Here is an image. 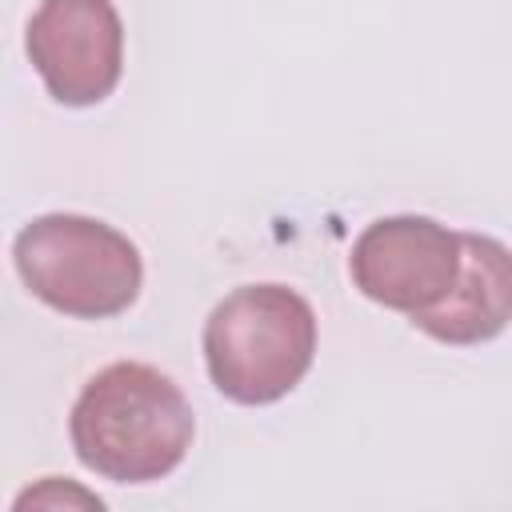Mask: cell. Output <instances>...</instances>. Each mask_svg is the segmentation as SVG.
Segmentation results:
<instances>
[{
    "instance_id": "6da1fadb",
    "label": "cell",
    "mask_w": 512,
    "mask_h": 512,
    "mask_svg": "<svg viewBox=\"0 0 512 512\" xmlns=\"http://www.w3.org/2000/svg\"><path fill=\"white\" fill-rule=\"evenodd\" d=\"M68 436L88 472L112 484H152L188 456L196 416L172 376L140 360H116L80 388Z\"/></svg>"
},
{
    "instance_id": "7a4b0ae2",
    "label": "cell",
    "mask_w": 512,
    "mask_h": 512,
    "mask_svg": "<svg viewBox=\"0 0 512 512\" xmlns=\"http://www.w3.org/2000/svg\"><path fill=\"white\" fill-rule=\"evenodd\" d=\"M316 356V312L288 284L232 288L204 320V364L232 404H276Z\"/></svg>"
},
{
    "instance_id": "3957f363",
    "label": "cell",
    "mask_w": 512,
    "mask_h": 512,
    "mask_svg": "<svg viewBox=\"0 0 512 512\" xmlns=\"http://www.w3.org/2000/svg\"><path fill=\"white\" fill-rule=\"evenodd\" d=\"M24 288L76 320H108L132 308L144 284L140 248L112 224L80 212H44L12 240Z\"/></svg>"
},
{
    "instance_id": "277c9868",
    "label": "cell",
    "mask_w": 512,
    "mask_h": 512,
    "mask_svg": "<svg viewBox=\"0 0 512 512\" xmlns=\"http://www.w3.org/2000/svg\"><path fill=\"white\" fill-rule=\"evenodd\" d=\"M352 284L392 312H428L460 280V232L432 216L400 212L372 220L348 252Z\"/></svg>"
},
{
    "instance_id": "5b68a950",
    "label": "cell",
    "mask_w": 512,
    "mask_h": 512,
    "mask_svg": "<svg viewBox=\"0 0 512 512\" xmlns=\"http://www.w3.org/2000/svg\"><path fill=\"white\" fill-rule=\"evenodd\" d=\"M24 48L48 96L64 108L100 104L124 72V24L112 0H40Z\"/></svg>"
},
{
    "instance_id": "8992f818",
    "label": "cell",
    "mask_w": 512,
    "mask_h": 512,
    "mask_svg": "<svg viewBox=\"0 0 512 512\" xmlns=\"http://www.w3.org/2000/svg\"><path fill=\"white\" fill-rule=\"evenodd\" d=\"M412 324L440 344H484L512 324V252L484 232H460V280Z\"/></svg>"
},
{
    "instance_id": "52a82bcc",
    "label": "cell",
    "mask_w": 512,
    "mask_h": 512,
    "mask_svg": "<svg viewBox=\"0 0 512 512\" xmlns=\"http://www.w3.org/2000/svg\"><path fill=\"white\" fill-rule=\"evenodd\" d=\"M60 500H80V504H88V508H104V500L92 496V492H84V488L64 484V492H60V480H56V476H48L40 488H28L24 496H16V508H28V504H60Z\"/></svg>"
}]
</instances>
